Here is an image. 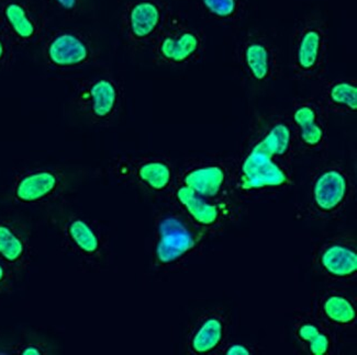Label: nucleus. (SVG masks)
<instances>
[{"label": "nucleus", "mask_w": 357, "mask_h": 355, "mask_svg": "<svg viewBox=\"0 0 357 355\" xmlns=\"http://www.w3.org/2000/svg\"><path fill=\"white\" fill-rule=\"evenodd\" d=\"M297 154L287 113L267 111L255 114L234 162L238 196L272 194L289 187Z\"/></svg>", "instance_id": "1"}, {"label": "nucleus", "mask_w": 357, "mask_h": 355, "mask_svg": "<svg viewBox=\"0 0 357 355\" xmlns=\"http://www.w3.org/2000/svg\"><path fill=\"white\" fill-rule=\"evenodd\" d=\"M238 196L234 164L192 159L177 171L167 198L195 224L211 232L234 217Z\"/></svg>", "instance_id": "2"}, {"label": "nucleus", "mask_w": 357, "mask_h": 355, "mask_svg": "<svg viewBox=\"0 0 357 355\" xmlns=\"http://www.w3.org/2000/svg\"><path fill=\"white\" fill-rule=\"evenodd\" d=\"M56 232L61 249L84 272H96L108 265L112 255L108 235L99 221L73 207L72 200L45 210Z\"/></svg>", "instance_id": "3"}, {"label": "nucleus", "mask_w": 357, "mask_h": 355, "mask_svg": "<svg viewBox=\"0 0 357 355\" xmlns=\"http://www.w3.org/2000/svg\"><path fill=\"white\" fill-rule=\"evenodd\" d=\"M89 177L87 167L78 165L29 166L13 175L9 200L26 207L51 206L72 200Z\"/></svg>", "instance_id": "4"}, {"label": "nucleus", "mask_w": 357, "mask_h": 355, "mask_svg": "<svg viewBox=\"0 0 357 355\" xmlns=\"http://www.w3.org/2000/svg\"><path fill=\"white\" fill-rule=\"evenodd\" d=\"M70 111L83 125L106 129L119 123L125 108V86L112 72L76 81L70 93Z\"/></svg>", "instance_id": "5"}, {"label": "nucleus", "mask_w": 357, "mask_h": 355, "mask_svg": "<svg viewBox=\"0 0 357 355\" xmlns=\"http://www.w3.org/2000/svg\"><path fill=\"white\" fill-rule=\"evenodd\" d=\"M153 261L158 269L173 270L194 257L210 234L172 204L155 219Z\"/></svg>", "instance_id": "6"}, {"label": "nucleus", "mask_w": 357, "mask_h": 355, "mask_svg": "<svg viewBox=\"0 0 357 355\" xmlns=\"http://www.w3.org/2000/svg\"><path fill=\"white\" fill-rule=\"evenodd\" d=\"M329 28L318 15L298 21L289 38L288 66L291 77L301 83L324 79L329 63Z\"/></svg>", "instance_id": "7"}, {"label": "nucleus", "mask_w": 357, "mask_h": 355, "mask_svg": "<svg viewBox=\"0 0 357 355\" xmlns=\"http://www.w3.org/2000/svg\"><path fill=\"white\" fill-rule=\"evenodd\" d=\"M39 47L42 64L60 75L83 72L101 65L98 41L82 29L50 30Z\"/></svg>", "instance_id": "8"}, {"label": "nucleus", "mask_w": 357, "mask_h": 355, "mask_svg": "<svg viewBox=\"0 0 357 355\" xmlns=\"http://www.w3.org/2000/svg\"><path fill=\"white\" fill-rule=\"evenodd\" d=\"M206 49L205 30L192 24L183 13H174L149 52L153 64L177 70L199 63L205 56Z\"/></svg>", "instance_id": "9"}, {"label": "nucleus", "mask_w": 357, "mask_h": 355, "mask_svg": "<svg viewBox=\"0 0 357 355\" xmlns=\"http://www.w3.org/2000/svg\"><path fill=\"white\" fill-rule=\"evenodd\" d=\"M236 65L241 79L253 89L271 87L282 77L280 47L259 29L248 32L238 44Z\"/></svg>", "instance_id": "10"}, {"label": "nucleus", "mask_w": 357, "mask_h": 355, "mask_svg": "<svg viewBox=\"0 0 357 355\" xmlns=\"http://www.w3.org/2000/svg\"><path fill=\"white\" fill-rule=\"evenodd\" d=\"M107 173L120 182L149 196H169L176 181V169L164 155L120 156L109 162Z\"/></svg>", "instance_id": "11"}, {"label": "nucleus", "mask_w": 357, "mask_h": 355, "mask_svg": "<svg viewBox=\"0 0 357 355\" xmlns=\"http://www.w3.org/2000/svg\"><path fill=\"white\" fill-rule=\"evenodd\" d=\"M174 10L167 0H127L120 11V33L130 51H149Z\"/></svg>", "instance_id": "12"}, {"label": "nucleus", "mask_w": 357, "mask_h": 355, "mask_svg": "<svg viewBox=\"0 0 357 355\" xmlns=\"http://www.w3.org/2000/svg\"><path fill=\"white\" fill-rule=\"evenodd\" d=\"M354 192L352 177L337 164L317 169L310 178L308 212L317 219H332L347 207Z\"/></svg>", "instance_id": "13"}, {"label": "nucleus", "mask_w": 357, "mask_h": 355, "mask_svg": "<svg viewBox=\"0 0 357 355\" xmlns=\"http://www.w3.org/2000/svg\"><path fill=\"white\" fill-rule=\"evenodd\" d=\"M298 154L320 156L329 147V111L316 95L295 99L287 113Z\"/></svg>", "instance_id": "14"}, {"label": "nucleus", "mask_w": 357, "mask_h": 355, "mask_svg": "<svg viewBox=\"0 0 357 355\" xmlns=\"http://www.w3.org/2000/svg\"><path fill=\"white\" fill-rule=\"evenodd\" d=\"M0 29L17 49L34 47L50 31L49 15L33 0H1Z\"/></svg>", "instance_id": "15"}, {"label": "nucleus", "mask_w": 357, "mask_h": 355, "mask_svg": "<svg viewBox=\"0 0 357 355\" xmlns=\"http://www.w3.org/2000/svg\"><path fill=\"white\" fill-rule=\"evenodd\" d=\"M31 228L22 219L0 215V261L22 273L32 265Z\"/></svg>", "instance_id": "16"}, {"label": "nucleus", "mask_w": 357, "mask_h": 355, "mask_svg": "<svg viewBox=\"0 0 357 355\" xmlns=\"http://www.w3.org/2000/svg\"><path fill=\"white\" fill-rule=\"evenodd\" d=\"M314 263L328 280L351 284L357 274L356 242L341 237L324 242L317 249Z\"/></svg>", "instance_id": "17"}, {"label": "nucleus", "mask_w": 357, "mask_h": 355, "mask_svg": "<svg viewBox=\"0 0 357 355\" xmlns=\"http://www.w3.org/2000/svg\"><path fill=\"white\" fill-rule=\"evenodd\" d=\"M227 328L222 315L215 312L202 315L187 333L186 352L194 355L215 352L225 341Z\"/></svg>", "instance_id": "18"}, {"label": "nucleus", "mask_w": 357, "mask_h": 355, "mask_svg": "<svg viewBox=\"0 0 357 355\" xmlns=\"http://www.w3.org/2000/svg\"><path fill=\"white\" fill-rule=\"evenodd\" d=\"M316 95L329 113L352 116L357 111V80L355 78L319 80Z\"/></svg>", "instance_id": "19"}, {"label": "nucleus", "mask_w": 357, "mask_h": 355, "mask_svg": "<svg viewBox=\"0 0 357 355\" xmlns=\"http://www.w3.org/2000/svg\"><path fill=\"white\" fill-rule=\"evenodd\" d=\"M296 339L305 352L326 355L334 349V330L320 317H307L296 324Z\"/></svg>", "instance_id": "20"}, {"label": "nucleus", "mask_w": 357, "mask_h": 355, "mask_svg": "<svg viewBox=\"0 0 357 355\" xmlns=\"http://www.w3.org/2000/svg\"><path fill=\"white\" fill-rule=\"evenodd\" d=\"M317 316L334 329L349 328L356 324V301L345 292L337 291L320 297Z\"/></svg>", "instance_id": "21"}, {"label": "nucleus", "mask_w": 357, "mask_h": 355, "mask_svg": "<svg viewBox=\"0 0 357 355\" xmlns=\"http://www.w3.org/2000/svg\"><path fill=\"white\" fill-rule=\"evenodd\" d=\"M202 16L221 24H236L245 15L248 0H196Z\"/></svg>", "instance_id": "22"}, {"label": "nucleus", "mask_w": 357, "mask_h": 355, "mask_svg": "<svg viewBox=\"0 0 357 355\" xmlns=\"http://www.w3.org/2000/svg\"><path fill=\"white\" fill-rule=\"evenodd\" d=\"M47 15H53L65 21L77 19L85 9L86 0H42Z\"/></svg>", "instance_id": "23"}, {"label": "nucleus", "mask_w": 357, "mask_h": 355, "mask_svg": "<svg viewBox=\"0 0 357 355\" xmlns=\"http://www.w3.org/2000/svg\"><path fill=\"white\" fill-rule=\"evenodd\" d=\"M9 350L10 354L13 353L17 355H47L51 353L52 347L47 340L29 337L9 347Z\"/></svg>", "instance_id": "24"}, {"label": "nucleus", "mask_w": 357, "mask_h": 355, "mask_svg": "<svg viewBox=\"0 0 357 355\" xmlns=\"http://www.w3.org/2000/svg\"><path fill=\"white\" fill-rule=\"evenodd\" d=\"M21 276L20 272L0 261V301L15 291Z\"/></svg>", "instance_id": "25"}, {"label": "nucleus", "mask_w": 357, "mask_h": 355, "mask_svg": "<svg viewBox=\"0 0 357 355\" xmlns=\"http://www.w3.org/2000/svg\"><path fill=\"white\" fill-rule=\"evenodd\" d=\"M17 47L0 29V72H9L16 64Z\"/></svg>", "instance_id": "26"}, {"label": "nucleus", "mask_w": 357, "mask_h": 355, "mask_svg": "<svg viewBox=\"0 0 357 355\" xmlns=\"http://www.w3.org/2000/svg\"><path fill=\"white\" fill-rule=\"evenodd\" d=\"M225 353L228 355H250L252 352L246 345H241V343H233L225 349Z\"/></svg>", "instance_id": "27"}, {"label": "nucleus", "mask_w": 357, "mask_h": 355, "mask_svg": "<svg viewBox=\"0 0 357 355\" xmlns=\"http://www.w3.org/2000/svg\"><path fill=\"white\" fill-rule=\"evenodd\" d=\"M0 3H1V0H0Z\"/></svg>", "instance_id": "28"}]
</instances>
